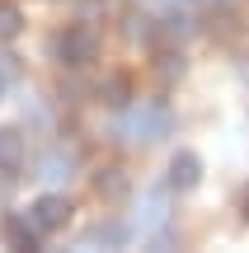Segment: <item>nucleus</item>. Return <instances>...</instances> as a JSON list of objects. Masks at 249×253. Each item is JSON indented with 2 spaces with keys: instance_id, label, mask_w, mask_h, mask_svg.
I'll return each mask as SVG.
<instances>
[{
  "instance_id": "obj_1",
  "label": "nucleus",
  "mask_w": 249,
  "mask_h": 253,
  "mask_svg": "<svg viewBox=\"0 0 249 253\" xmlns=\"http://www.w3.org/2000/svg\"><path fill=\"white\" fill-rule=\"evenodd\" d=\"M113 136L127 145H155L165 141V136H174V113L165 108V103H127L122 108V118L113 122Z\"/></svg>"
},
{
  "instance_id": "obj_2",
  "label": "nucleus",
  "mask_w": 249,
  "mask_h": 253,
  "mask_svg": "<svg viewBox=\"0 0 249 253\" xmlns=\"http://www.w3.org/2000/svg\"><path fill=\"white\" fill-rule=\"evenodd\" d=\"M52 56L61 66H71V71H80V66H90L94 56H99V33H94L90 24H71L66 33L52 38Z\"/></svg>"
},
{
  "instance_id": "obj_3",
  "label": "nucleus",
  "mask_w": 249,
  "mask_h": 253,
  "mask_svg": "<svg viewBox=\"0 0 249 253\" xmlns=\"http://www.w3.org/2000/svg\"><path fill=\"white\" fill-rule=\"evenodd\" d=\"M28 216H33V225L43 230V235H52V230H66V220H71V202L56 197V192H47V197H38L33 207H28Z\"/></svg>"
},
{
  "instance_id": "obj_4",
  "label": "nucleus",
  "mask_w": 249,
  "mask_h": 253,
  "mask_svg": "<svg viewBox=\"0 0 249 253\" xmlns=\"http://www.w3.org/2000/svg\"><path fill=\"white\" fill-rule=\"evenodd\" d=\"M198 183H202V160H198L193 150H179L174 160H169V188L174 192H193Z\"/></svg>"
},
{
  "instance_id": "obj_5",
  "label": "nucleus",
  "mask_w": 249,
  "mask_h": 253,
  "mask_svg": "<svg viewBox=\"0 0 249 253\" xmlns=\"http://www.w3.org/2000/svg\"><path fill=\"white\" fill-rule=\"evenodd\" d=\"M28 160V141L19 126H0V173H19Z\"/></svg>"
},
{
  "instance_id": "obj_6",
  "label": "nucleus",
  "mask_w": 249,
  "mask_h": 253,
  "mask_svg": "<svg viewBox=\"0 0 249 253\" xmlns=\"http://www.w3.org/2000/svg\"><path fill=\"white\" fill-rule=\"evenodd\" d=\"M43 230L33 225V216H5V244L9 249H38Z\"/></svg>"
},
{
  "instance_id": "obj_7",
  "label": "nucleus",
  "mask_w": 249,
  "mask_h": 253,
  "mask_svg": "<svg viewBox=\"0 0 249 253\" xmlns=\"http://www.w3.org/2000/svg\"><path fill=\"white\" fill-rule=\"evenodd\" d=\"M94 192L108 197V202L127 197V173H122V169H99V173H94Z\"/></svg>"
},
{
  "instance_id": "obj_8",
  "label": "nucleus",
  "mask_w": 249,
  "mask_h": 253,
  "mask_svg": "<svg viewBox=\"0 0 249 253\" xmlns=\"http://www.w3.org/2000/svg\"><path fill=\"white\" fill-rule=\"evenodd\" d=\"M99 99L103 103H108V108H127V103H132V84H127V75H108V80H103L99 84Z\"/></svg>"
},
{
  "instance_id": "obj_9",
  "label": "nucleus",
  "mask_w": 249,
  "mask_h": 253,
  "mask_svg": "<svg viewBox=\"0 0 249 253\" xmlns=\"http://www.w3.org/2000/svg\"><path fill=\"white\" fill-rule=\"evenodd\" d=\"M19 28H24V9L14 0H0V42H14Z\"/></svg>"
},
{
  "instance_id": "obj_10",
  "label": "nucleus",
  "mask_w": 249,
  "mask_h": 253,
  "mask_svg": "<svg viewBox=\"0 0 249 253\" xmlns=\"http://www.w3.org/2000/svg\"><path fill=\"white\" fill-rule=\"evenodd\" d=\"M127 38H132V42H160V24H155V19L132 14L127 19Z\"/></svg>"
},
{
  "instance_id": "obj_11",
  "label": "nucleus",
  "mask_w": 249,
  "mask_h": 253,
  "mask_svg": "<svg viewBox=\"0 0 249 253\" xmlns=\"http://www.w3.org/2000/svg\"><path fill=\"white\" fill-rule=\"evenodd\" d=\"M165 216H169V211H165V192H150V197H146V211H141L137 220L150 230V225H165Z\"/></svg>"
},
{
  "instance_id": "obj_12",
  "label": "nucleus",
  "mask_w": 249,
  "mask_h": 253,
  "mask_svg": "<svg viewBox=\"0 0 249 253\" xmlns=\"http://www.w3.org/2000/svg\"><path fill=\"white\" fill-rule=\"evenodd\" d=\"M122 239H127L122 225H94L90 235H85V244H122Z\"/></svg>"
},
{
  "instance_id": "obj_13",
  "label": "nucleus",
  "mask_w": 249,
  "mask_h": 253,
  "mask_svg": "<svg viewBox=\"0 0 249 253\" xmlns=\"http://www.w3.org/2000/svg\"><path fill=\"white\" fill-rule=\"evenodd\" d=\"M43 178H71V155H47L43 160Z\"/></svg>"
},
{
  "instance_id": "obj_14",
  "label": "nucleus",
  "mask_w": 249,
  "mask_h": 253,
  "mask_svg": "<svg viewBox=\"0 0 249 253\" xmlns=\"http://www.w3.org/2000/svg\"><path fill=\"white\" fill-rule=\"evenodd\" d=\"M160 75H165V80L184 75V52H160Z\"/></svg>"
},
{
  "instance_id": "obj_15",
  "label": "nucleus",
  "mask_w": 249,
  "mask_h": 253,
  "mask_svg": "<svg viewBox=\"0 0 249 253\" xmlns=\"http://www.w3.org/2000/svg\"><path fill=\"white\" fill-rule=\"evenodd\" d=\"M14 80V56H0V84Z\"/></svg>"
},
{
  "instance_id": "obj_16",
  "label": "nucleus",
  "mask_w": 249,
  "mask_h": 253,
  "mask_svg": "<svg viewBox=\"0 0 249 253\" xmlns=\"http://www.w3.org/2000/svg\"><path fill=\"white\" fill-rule=\"evenodd\" d=\"M202 5H221V0H202Z\"/></svg>"
},
{
  "instance_id": "obj_17",
  "label": "nucleus",
  "mask_w": 249,
  "mask_h": 253,
  "mask_svg": "<svg viewBox=\"0 0 249 253\" xmlns=\"http://www.w3.org/2000/svg\"><path fill=\"white\" fill-rule=\"evenodd\" d=\"M0 89H5V84H0Z\"/></svg>"
}]
</instances>
